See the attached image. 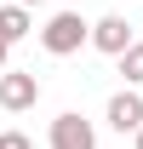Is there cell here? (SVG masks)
<instances>
[{"mask_svg": "<svg viewBox=\"0 0 143 149\" xmlns=\"http://www.w3.org/2000/svg\"><path fill=\"white\" fill-rule=\"evenodd\" d=\"M29 29H35V23H29V6H17V0L0 6V40H6V46H17Z\"/></svg>", "mask_w": 143, "mask_h": 149, "instance_id": "cell-6", "label": "cell"}, {"mask_svg": "<svg viewBox=\"0 0 143 149\" xmlns=\"http://www.w3.org/2000/svg\"><path fill=\"white\" fill-rule=\"evenodd\" d=\"M137 149H143V132H137Z\"/></svg>", "mask_w": 143, "mask_h": 149, "instance_id": "cell-11", "label": "cell"}, {"mask_svg": "<svg viewBox=\"0 0 143 149\" xmlns=\"http://www.w3.org/2000/svg\"><path fill=\"white\" fill-rule=\"evenodd\" d=\"M109 126L115 132H143V97H137V86H126V92L109 97Z\"/></svg>", "mask_w": 143, "mask_h": 149, "instance_id": "cell-5", "label": "cell"}, {"mask_svg": "<svg viewBox=\"0 0 143 149\" xmlns=\"http://www.w3.org/2000/svg\"><path fill=\"white\" fill-rule=\"evenodd\" d=\"M40 103V80L29 69H6L0 74V109L6 115H23V109H35Z\"/></svg>", "mask_w": 143, "mask_h": 149, "instance_id": "cell-2", "label": "cell"}, {"mask_svg": "<svg viewBox=\"0 0 143 149\" xmlns=\"http://www.w3.org/2000/svg\"><path fill=\"white\" fill-rule=\"evenodd\" d=\"M86 40H92V23L80 17V12H57V17L40 29V46H46L52 57H69V52H80Z\"/></svg>", "mask_w": 143, "mask_h": 149, "instance_id": "cell-1", "label": "cell"}, {"mask_svg": "<svg viewBox=\"0 0 143 149\" xmlns=\"http://www.w3.org/2000/svg\"><path fill=\"white\" fill-rule=\"evenodd\" d=\"M12 69V46H6V40H0V74Z\"/></svg>", "mask_w": 143, "mask_h": 149, "instance_id": "cell-9", "label": "cell"}, {"mask_svg": "<svg viewBox=\"0 0 143 149\" xmlns=\"http://www.w3.org/2000/svg\"><path fill=\"white\" fill-rule=\"evenodd\" d=\"M120 74H126V86H143V40L120 57Z\"/></svg>", "mask_w": 143, "mask_h": 149, "instance_id": "cell-7", "label": "cell"}, {"mask_svg": "<svg viewBox=\"0 0 143 149\" xmlns=\"http://www.w3.org/2000/svg\"><path fill=\"white\" fill-rule=\"evenodd\" d=\"M0 149H6V138H0Z\"/></svg>", "mask_w": 143, "mask_h": 149, "instance_id": "cell-12", "label": "cell"}, {"mask_svg": "<svg viewBox=\"0 0 143 149\" xmlns=\"http://www.w3.org/2000/svg\"><path fill=\"white\" fill-rule=\"evenodd\" d=\"M0 138H6V149H35L29 138H23V132H0Z\"/></svg>", "mask_w": 143, "mask_h": 149, "instance_id": "cell-8", "label": "cell"}, {"mask_svg": "<svg viewBox=\"0 0 143 149\" xmlns=\"http://www.w3.org/2000/svg\"><path fill=\"white\" fill-rule=\"evenodd\" d=\"M52 149H97V132H92V120H80V115H57L52 120Z\"/></svg>", "mask_w": 143, "mask_h": 149, "instance_id": "cell-4", "label": "cell"}, {"mask_svg": "<svg viewBox=\"0 0 143 149\" xmlns=\"http://www.w3.org/2000/svg\"><path fill=\"white\" fill-rule=\"evenodd\" d=\"M92 46H97V52H109V57H126L137 40H132V23H126L120 12H109V17L92 23Z\"/></svg>", "mask_w": 143, "mask_h": 149, "instance_id": "cell-3", "label": "cell"}, {"mask_svg": "<svg viewBox=\"0 0 143 149\" xmlns=\"http://www.w3.org/2000/svg\"><path fill=\"white\" fill-rule=\"evenodd\" d=\"M17 6H40V0H17Z\"/></svg>", "mask_w": 143, "mask_h": 149, "instance_id": "cell-10", "label": "cell"}]
</instances>
